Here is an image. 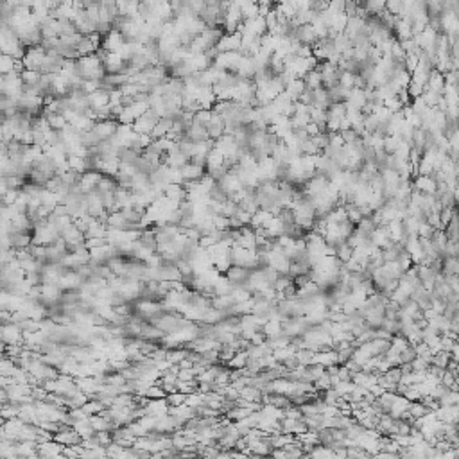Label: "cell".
I'll return each mask as SVG.
<instances>
[{"mask_svg": "<svg viewBox=\"0 0 459 459\" xmlns=\"http://www.w3.org/2000/svg\"><path fill=\"white\" fill-rule=\"evenodd\" d=\"M124 43H126L124 36H122L119 31H111L108 36H104V38H102V45H100V47H102L106 52L115 54V52H119V50L124 47Z\"/></svg>", "mask_w": 459, "mask_h": 459, "instance_id": "obj_8", "label": "cell"}, {"mask_svg": "<svg viewBox=\"0 0 459 459\" xmlns=\"http://www.w3.org/2000/svg\"><path fill=\"white\" fill-rule=\"evenodd\" d=\"M181 176H183V187L188 183H200L203 178L206 176V167L196 165L192 161H188L187 165L181 167Z\"/></svg>", "mask_w": 459, "mask_h": 459, "instance_id": "obj_5", "label": "cell"}, {"mask_svg": "<svg viewBox=\"0 0 459 459\" xmlns=\"http://www.w3.org/2000/svg\"><path fill=\"white\" fill-rule=\"evenodd\" d=\"M224 277H226L228 280L232 282L233 287H237V285H244V283H248L249 273H248V269H246V267L232 266L226 273H224Z\"/></svg>", "mask_w": 459, "mask_h": 459, "instance_id": "obj_9", "label": "cell"}, {"mask_svg": "<svg viewBox=\"0 0 459 459\" xmlns=\"http://www.w3.org/2000/svg\"><path fill=\"white\" fill-rule=\"evenodd\" d=\"M172 126H174V120H169V119H160V122L156 124V127L153 129V133H151L153 140L165 139L167 135L172 131Z\"/></svg>", "mask_w": 459, "mask_h": 459, "instance_id": "obj_13", "label": "cell"}, {"mask_svg": "<svg viewBox=\"0 0 459 459\" xmlns=\"http://www.w3.org/2000/svg\"><path fill=\"white\" fill-rule=\"evenodd\" d=\"M248 360H249L248 352H237V354L233 355V359L230 360L228 368H233V370H242V368H246V366H248Z\"/></svg>", "mask_w": 459, "mask_h": 459, "instance_id": "obj_19", "label": "cell"}, {"mask_svg": "<svg viewBox=\"0 0 459 459\" xmlns=\"http://www.w3.org/2000/svg\"><path fill=\"white\" fill-rule=\"evenodd\" d=\"M84 278L79 275L78 271H72V269H67V271L61 275L60 282H58V287L63 291V293H70V291H79L83 287Z\"/></svg>", "mask_w": 459, "mask_h": 459, "instance_id": "obj_1", "label": "cell"}, {"mask_svg": "<svg viewBox=\"0 0 459 459\" xmlns=\"http://www.w3.org/2000/svg\"><path fill=\"white\" fill-rule=\"evenodd\" d=\"M88 100H90V108L95 111H99V110H102V108H106V106H110L111 94L100 88V90H97V92H94L92 95H88Z\"/></svg>", "mask_w": 459, "mask_h": 459, "instance_id": "obj_11", "label": "cell"}, {"mask_svg": "<svg viewBox=\"0 0 459 459\" xmlns=\"http://www.w3.org/2000/svg\"><path fill=\"white\" fill-rule=\"evenodd\" d=\"M102 65H104L106 74H122L127 67L119 52H115V54H108V58L102 61Z\"/></svg>", "mask_w": 459, "mask_h": 459, "instance_id": "obj_10", "label": "cell"}, {"mask_svg": "<svg viewBox=\"0 0 459 459\" xmlns=\"http://www.w3.org/2000/svg\"><path fill=\"white\" fill-rule=\"evenodd\" d=\"M169 411H171V405H169L167 399L149 400L144 407L145 416H153V418H163V416L169 415Z\"/></svg>", "mask_w": 459, "mask_h": 459, "instance_id": "obj_7", "label": "cell"}, {"mask_svg": "<svg viewBox=\"0 0 459 459\" xmlns=\"http://www.w3.org/2000/svg\"><path fill=\"white\" fill-rule=\"evenodd\" d=\"M45 119H47V122H49L50 129H54V131H63V129H67V127H68V120L63 115H61V113L47 115Z\"/></svg>", "mask_w": 459, "mask_h": 459, "instance_id": "obj_15", "label": "cell"}, {"mask_svg": "<svg viewBox=\"0 0 459 459\" xmlns=\"http://www.w3.org/2000/svg\"><path fill=\"white\" fill-rule=\"evenodd\" d=\"M72 427H74V431H76L79 436L83 438V441H86V439H90V438L95 436V431H94V427H92V423H90V418H86V420L74 421Z\"/></svg>", "mask_w": 459, "mask_h": 459, "instance_id": "obj_12", "label": "cell"}, {"mask_svg": "<svg viewBox=\"0 0 459 459\" xmlns=\"http://www.w3.org/2000/svg\"><path fill=\"white\" fill-rule=\"evenodd\" d=\"M34 454H38V443L36 441L17 443V456H20V458H31Z\"/></svg>", "mask_w": 459, "mask_h": 459, "instance_id": "obj_14", "label": "cell"}, {"mask_svg": "<svg viewBox=\"0 0 459 459\" xmlns=\"http://www.w3.org/2000/svg\"><path fill=\"white\" fill-rule=\"evenodd\" d=\"M188 352H190V350H188V348L185 350L183 346H181V348H172V350H169V352H167V359L165 360H169L172 366H176V364H180L181 360L187 359Z\"/></svg>", "mask_w": 459, "mask_h": 459, "instance_id": "obj_17", "label": "cell"}, {"mask_svg": "<svg viewBox=\"0 0 459 459\" xmlns=\"http://www.w3.org/2000/svg\"><path fill=\"white\" fill-rule=\"evenodd\" d=\"M108 409L100 400H97V399H92V400H88L86 402V405L83 407V411L86 413L88 416H97V415H102L104 411Z\"/></svg>", "mask_w": 459, "mask_h": 459, "instance_id": "obj_16", "label": "cell"}, {"mask_svg": "<svg viewBox=\"0 0 459 459\" xmlns=\"http://www.w3.org/2000/svg\"><path fill=\"white\" fill-rule=\"evenodd\" d=\"M2 341L9 346H23V330L17 323L2 325Z\"/></svg>", "mask_w": 459, "mask_h": 459, "instance_id": "obj_4", "label": "cell"}, {"mask_svg": "<svg viewBox=\"0 0 459 459\" xmlns=\"http://www.w3.org/2000/svg\"><path fill=\"white\" fill-rule=\"evenodd\" d=\"M119 120H99L94 127V133L100 139V142H110L119 129Z\"/></svg>", "mask_w": 459, "mask_h": 459, "instance_id": "obj_6", "label": "cell"}, {"mask_svg": "<svg viewBox=\"0 0 459 459\" xmlns=\"http://www.w3.org/2000/svg\"><path fill=\"white\" fill-rule=\"evenodd\" d=\"M187 397H188V395H183V393L176 391V393L167 395V402H169V405H171V407H180V405L187 404Z\"/></svg>", "mask_w": 459, "mask_h": 459, "instance_id": "obj_21", "label": "cell"}, {"mask_svg": "<svg viewBox=\"0 0 459 459\" xmlns=\"http://www.w3.org/2000/svg\"><path fill=\"white\" fill-rule=\"evenodd\" d=\"M17 61L18 60H13L9 56L2 54V58H0V74L2 76H9V74L17 72Z\"/></svg>", "mask_w": 459, "mask_h": 459, "instance_id": "obj_18", "label": "cell"}, {"mask_svg": "<svg viewBox=\"0 0 459 459\" xmlns=\"http://www.w3.org/2000/svg\"><path fill=\"white\" fill-rule=\"evenodd\" d=\"M54 441H58L60 445H63V447H76V445H81V443H83V438L74 431L72 425L61 423L60 432L54 434Z\"/></svg>", "mask_w": 459, "mask_h": 459, "instance_id": "obj_2", "label": "cell"}, {"mask_svg": "<svg viewBox=\"0 0 459 459\" xmlns=\"http://www.w3.org/2000/svg\"><path fill=\"white\" fill-rule=\"evenodd\" d=\"M147 400H160V399H167V391L160 384H155V386L147 387V391L144 395Z\"/></svg>", "mask_w": 459, "mask_h": 459, "instance_id": "obj_20", "label": "cell"}, {"mask_svg": "<svg viewBox=\"0 0 459 459\" xmlns=\"http://www.w3.org/2000/svg\"><path fill=\"white\" fill-rule=\"evenodd\" d=\"M158 122H160V117L156 115L155 111H153V110L149 108V111H147L145 115L140 117V119H137V122L133 124L135 133H139V135H151Z\"/></svg>", "mask_w": 459, "mask_h": 459, "instance_id": "obj_3", "label": "cell"}]
</instances>
